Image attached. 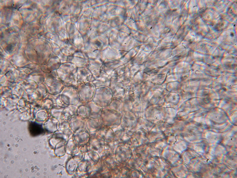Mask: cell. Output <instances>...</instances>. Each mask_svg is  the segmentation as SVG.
<instances>
[{"mask_svg":"<svg viewBox=\"0 0 237 178\" xmlns=\"http://www.w3.org/2000/svg\"><path fill=\"white\" fill-rule=\"evenodd\" d=\"M30 129L31 133H32V134L34 135L40 134L42 131L41 126L35 123H33L31 125Z\"/></svg>","mask_w":237,"mask_h":178,"instance_id":"obj_1","label":"cell"}]
</instances>
